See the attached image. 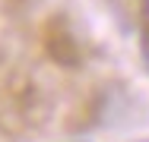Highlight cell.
Returning <instances> with one entry per match:
<instances>
[{
    "label": "cell",
    "instance_id": "cell-2",
    "mask_svg": "<svg viewBox=\"0 0 149 142\" xmlns=\"http://www.w3.org/2000/svg\"><path fill=\"white\" fill-rule=\"evenodd\" d=\"M143 3H146V19H149V0H143Z\"/></svg>",
    "mask_w": 149,
    "mask_h": 142
},
{
    "label": "cell",
    "instance_id": "cell-1",
    "mask_svg": "<svg viewBox=\"0 0 149 142\" xmlns=\"http://www.w3.org/2000/svg\"><path fill=\"white\" fill-rule=\"evenodd\" d=\"M140 48H143V63H146V70H149V32L143 35V41H140Z\"/></svg>",
    "mask_w": 149,
    "mask_h": 142
},
{
    "label": "cell",
    "instance_id": "cell-3",
    "mask_svg": "<svg viewBox=\"0 0 149 142\" xmlns=\"http://www.w3.org/2000/svg\"><path fill=\"white\" fill-rule=\"evenodd\" d=\"M143 142H149V139H143Z\"/></svg>",
    "mask_w": 149,
    "mask_h": 142
}]
</instances>
